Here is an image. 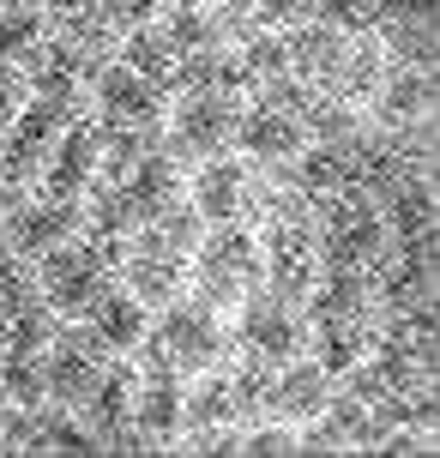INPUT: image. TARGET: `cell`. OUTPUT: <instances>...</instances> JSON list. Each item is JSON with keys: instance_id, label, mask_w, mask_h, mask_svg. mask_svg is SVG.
<instances>
[{"instance_id": "obj_1", "label": "cell", "mask_w": 440, "mask_h": 458, "mask_svg": "<svg viewBox=\"0 0 440 458\" xmlns=\"http://www.w3.org/2000/svg\"><path fill=\"white\" fill-rule=\"evenodd\" d=\"M193 284H199V301L211 308H235L259 290L266 277V259H259V235H248L241 224H211L193 248Z\"/></svg>"}, {"instance_id": "obj_2", "label": "cell", "mask_w": 440, "mask_h": 458, "mask_svg": "<svg viewBox=\"0 0 440 458\" xmlns=\"http://www.w3.org/2000/svg\"><path fill=\"white\" fill-rule=\"evenodd\" d=\"M37 290H43L48 314L61 320H85L91 301L109 290V235H91V242H55L48 253H37Z\"/></svg>"}, {"instance_id": "obj_3", "label": "cell", "mask_w": 440, "mask_h": 458, "mask_svg": "<svg viewBox=\"0 0 440 458\" xmlns=\"http://www.w3.org/2000/svg\"><path fill=\"white\" fill-rule=\"evenodd\" d=\"M314 248L326 253V266H356L368 272L374 259L386 253V217L362 187H344L320 206V242Z\"/></svg>"}, {"instance_id": "obj_4", "label": "cell", "mask_w": 440, "mask_h": 458, "mask_svg": "<svg viewBox=\"0 0 440 458\" xmlns=\"http://www.w3.org/2000/svg\"><path fill=\"white\" fill-rule=\"evenodd\" d=\"M145 338L169 356L175 374H206V368H217V356H224V320H217V308L199 301V296H169L157 332H145Z\"/></svg>"}, {"instance_id": "obj_5", "label": "cell", "mask_w": 440, "mask_h": 458, "mask_svg": "<svg viewBox=\"0 0 440 458\" xmlns=\"http://www.w3.org/2000/svg\"><path fill=\"white\" fill-rule=\"evenodd\" d=\"M72 121V97H24L19 103V114L6 121V145H0V175L19 187V182H30L37 169H43V157H48V145L61 139V127Z\"/></svg>"}, {"instance_id": "obj_6", "label": "cell", "mask_w": 440, "mask_h": 458, "mask_svg": "<svg viewBox=\"0 0 440 458\" xmlns=\"http://www.w3.org/2000/svg\"><path fill=\"white\" fill-rule=\"evenodd\" d=\"M259 259H266V284H272V296L308 301L314 277H320V248H314V235H308L301 217H278L272 235L259 242Z\"/></svg>"}, {"instance_id": "obj_7", "label": "cell", "mask_w": 440, "mask_h": 458, "mask_svg": "<svg viewBox=\"0 0 440 458\" xmlns=\"http://www.w3.org/2000/svg\"><path fill=\"white\" fill-rule=\"evenodd\" d=\"M241 344H248V356L266 368H283L301 356V344H308V320L296 314V301L283 296H259V301H241Z\"/></svg>"}, {"instance_id": "obj_8", "label": "cell", "mask_w": 440, "mask_h": 458, "mask_svg": "<svg viewBox=\"0 0 440 458\" xmlns=\"http://www.w3.org/2000/svg\"><path fill=\"white\" fill-rule=\"evenodd\" d=\"M97 163H103V127L72 114L67 127H61V139L48 145L43 169H37V175H43V193H55V199H79V193L97 182Z\"/></svg>"}, {"instance_id": "obj_9", "label": "cell", "mask_w": 440, "mask_h": 458, "mask_svg": "<svg viewBox=\"0 0 440 458\" xmlns=\"http://www.w3.org/2000/svg\"><path fill=\"white\" fill-rule=\"evenodd\" d=\"M103 344L91 338V332H55V338L43 344V386H48V398L55 404H72L79 411V398L97 386V374H103Z\"/></svg>"}, {"instance_id": "obj_10", "label": "cell", "mask_w": 440, "mask_h": 458, "mask_svg": "<svg viewBox=\"0 0 440 458\" xmlns=\"http://www.w3.org/2000/svg\"><path fill=\"white\" fill-rule=\"evenodd\" d=\"M163 109H169L163 103V85L140 79L127 61H109V67L97 72V114H103V127H133V133H145V127L163 121Z\"/></svg>"}, {"instance_id": "obj_11", "label": "cell", "mask_w": 440, "mask_h": 458, "mask_svg": "<svg viewBox=\"0 0 440 458\" xmlns=\"http://www.w3.org/2000/svg\"><path fill=\"white\" fill-rule=\"evenodd\" d=\"M175 151H193V157H211L235 139V97L230 91H187L175 109Z\"/></svg>"}, {"instance_id": "obj_12", "label": "cell", "mask_w": 440, "mask_h": 458, "mask_svg": "<svg viewBox=\"0 0 440 458\" xmlns=\"http://www.w3.org/2000/svg\"><path fill=\"white\" fill-rule=\"evenodd\" d=\"M235 139H241V151L254 163H290L301 145H308V127H301L283 103H266V97H259L248 114H235Z\"/></svg>"}, {"instance_id": "obj_13", "label": "cell", "mask_w": 440, "mask_h": 458, "mask_svg": "<svg viewBox=\"0 0 440 458\" xmlns=\"http://www.w3.org/2000/svg\"><path fill=\"white\" fill-rule=\"evenodd\" d=\"M79 224H85L79 199H55V193H43V199H30V206H19L13 217H6V248L13 253H48L55 242H72Z\"/></svg>"}, {"instance_id": "obj_14", "label": "cell", "mask_w": 440, "mask_h": 458, "mask_svg": "<svg viewBox=\"0 0 440 458\" xmlns=\"http://www.w3.org/2000/svg\"><path fill=\"white\" fill-rule=\"evenodd\" d=\"M182 277H187V253L169 248L151 224H140V242L127 253V284H133V296L140 301H169L182 290Z\"/></svg>"}, {"instance_id": "obj_15", "label": "cell", "mask_w": 440, "mask_h": 458, "mask_svg": "<svg viewBox=\"0 0 440 458\" xmlns=\"http://www.w3.org/2000/svg\"><path fill=\"white\" fill-rule=\"evenodd\" d=\"M187 206L199 211L206 224H235V217L248 211V163L211 151V157L199 163V175H193V199H187Z\"/></svg>"}, {"instance_id": "obj_16", "label": "cell", "mask_w": 440, "mask_h": 458, "mask_svg": "<svg viewBox=\"0 0 440 458\" xmlns=\"http://www.w3.org/2000/svg\"><path fill=\"white\" fill-rule=\"evenodd\" d=\"M326 398H332V374L320 362H283L272 374V392H266V411L283 416V422H314L326 411Z\"/></svg>"}, {"instance_id": "obj_17", "label": "cell", "mask_w": 440, "mask_h": 458, "mask_svg": "<svg viewBox=\"0 0 440 458\" xmlns=\"http://www.w3.org/2000/svg\"><path fill=\"white\" fill-rule=\"evenodd\" d=\"M133 440H175L182 435V386L175 368H151L145 386H133Z\"/></svg>"}, {"instance_id": "obj_18", "label": "cell", "mask_w": 440, "mask_h": 458, "mask_svg": "<svg viewBox=\"0 0 440 458\" xmlns=\"http://www.w3.org/2000/svg\"><path fill=\"white\" fill-rule=\"evenodd\" d=\"M428 103H435V85H428V67H417V61H398V67H386L380 79H374V109H380L386 127L422 121Z\"/></svg>"}, {"instance_id": "obj_19", "label": "cell", "mask_w": 440, "mask_h": 458, "mask_svg": "<svg viewBox=\"0 0 440 458\" xmlns=\"http://www.w3.org/2000/svg\"><path fill=\"white\" fill-rule=\"evenodd\" d=\"M85 332H91L103 350H140L145 344V301L133 296V290H103V296L91 301V314H85Z\"/></svg>"}, {"instance_id": "obj_20", "label": "cell", "mask_w": 440, "mask_h": 458, "mask_svg": "<svg viewBox=\"0 0 440 458\" xmlns=\"http://www.w3.org/2000/svg\"><path fill=\"white\" fill-rule=\"evenodd\" d=\"M350 139H314V145L296 151V182L308 187L314 199H332V193L356 187V145H350Z\"/></svg>"}, {"instance_id": "obj_21", "label": "cell", "mask_w": 440, "mask_h": 458, "mask_svg": "<svg viewBox=\"0 0 440 458\" xmlns=\"http://www.w3.org/2000/svg\"><path fill=\"white\" fill-rule=\"evenodd\" d=\"M79 416H85V428H91L97 440H115L127 435V422H133V374L127 368H103L97 374V386L79 398Z\"/></svg>"}, {"instance_id": "obj_22", "label": "cell", "mask_w": 440, "mask_h": 458, "mask_svg": "<svg viewBox=\"0 0 440 458\" xmlns=\"http://www.w3.org/2000/svg\"><path fill=\"white\" fill-rule=\"evenodd\" d=\"M314 362L332 374V380H344L350 368L368 356V326H362V314H320L314 320Z\"/></svg>"}, {"instance_id": "obj_23", "label": "cell", "mask_w": 440, "mask_h": 458, "mask_svg": "<svg viewBox=\"0 0 440 458\" xmlns=\"http://www.w3.org/2000/svg\"><path fill=\"white\" fill-rule=\"evenodd\" d=\"M121 61L140 72V79H151V85H182V48L169 43V30H163L157 19H151V24H133V30H127V43H121Z\"/></svg>"}, {"instance_id": "obj_24", "label": "cell", "mask_w": 440, "mask_h": 458, "mask_svg": "<svg viewBox=\"0 0 440 458\" xmlns=\"http://www.w3.org/2000/svg\"><path fill=\"white\" fill-rule=\"evenodd\" d=\"M235 416H241V404H235V386L230 374H211L193 392H182V435H211V428H235Z\"/></svg>"}, {"instance_id": "obj_25", "label": "cell", "mask_w": 440, "mask_h": 458, "mask_svg": "<svg viewBox=\"0 0 440 458\" xmlns=\"http://www.w3.org/2000/svg\"><path fill=\"white\" fill-rule=\"evenodd\" d=\"M30 67H24V85L43 97H72L79 91V79H85V61H79V43H37L30 55H24Z\"/></svg>"}, {"instance_id": "obj_26", "label": "cell", "mask_w": 440, "mask_h": 458, "mask_svg": "<svg viewBox=\"0 0 440 458\" xmlns=\"http://www.w3.org/2000/svg\"><path fill=\"white\" fill-rule=\"evenodd\" d=\"M283 79H290V48H283V37H272V30L248 37L241 55H235V85L266 97L272 85H283Z\"/></svg>"}, {"instance_id": "obj_27", "label": "cell", "mask_w": 440, "mask_h": 458, "mask_svg": "<svg viewBox=\"0 0 440 458\" xmlns=\"http://www.w3.org/2000/svg\"><path fill=\"white\" fill-rule=\"evenodd\" d=\"M386 235H422V229H435V193L422 175H398L386 187Z\"/></svg>"}, {"instance_id": "obj_28", "label": "cell", "mask_w": 440, "mask_h": 458, "mask_svg": "<svg viewBox=\"0 0 440 458\" xmlns=\"http://www.w3.org/2000/svg\"><path fill=\"white\" fill-rule=\"evenodd\" d=\"M163 30H169V43L182 48V55H193V48H217V19H211L199 0H182L175 13H163Z\"/></svg>"}, {"instance_id": "obj_29", "label": "cell", "mask_w": 440, "mask_h": 458, "mask_svg": "<svg viewBox=\"0 0 440 458\" xmlns=\"http://www.w3.org/2000/svg\"><path fill=\"white\" fill-rule=\"evenodd\" d=\"M37 43H43V13L30 0L24 6H0V61H24Z\"/></svg>"}, {"instance_id": "obj_30", "label": "cell", "mask_w": 440, "mask_h": 458, "mask_svg": "<svg viewBox=\"0 0 440 458\" xmlns=\"http://www.w3.org/2000/svg\"><path fill=\"white\" fill-rule=\"evenodd\" d=\"M314 13H320V24L356 37V30H374L380 24V0H314Z\"/></svg>"}, {"instance_id": "obj_31", "label": "cell", "mask_w": 440, "mask_h": 458, "mask_svg": "<svg viewBox=\"0 0 440 458\" xmlns=\"http://www.w3.org/2000/svg\"><path fill=\"white\" fill-rule=\"evenodd\" d=\"M55 24H61L67 43H79V37H91L97 24H103V6L97 0H55Z\"/></svg>"}, {"instance_id": "obj_32", "label": "cell", "mask_w": 440, "mask_h": 458, "mask_svg": "<svg viewBox=\"0 0 440 458\" xmlns=\"http://www.w3.org/2000/svg\"><path fill=\"white\" fill-rule=\"evenodd\" d=\"M157 13H163V0H109V6H103V24L133 30V24H151Z\"/></svg>"}, {"instance_id": "obj_33", "label": "cell", "mask_w": 440, "mask_h": 458, "mask_svg": "<svg viewBox=\"0 0 440 458\" xmlns=\"http://www.w3.org/2000/svg\"><path fill=\"white\" fill-rule=\"evenodd\" d=\"M301 440H296V428H248V435H241V453H296Z\"/></svg>"}, {"instance_id": "obj_34", "label": "cell", "mask_w": 440, "mask_h": 458, "mask_svg": "<svg viewBox=\"0 0 440 458\" xmlns=\"http://www.w3.org/2000/svg\"><path fill=\"white\" fill-rule=\"evenodd\" d=\"M24 91H30V85H24V72H13V61H0V127L19 114Z\"/></svg>"}]
</instances>
